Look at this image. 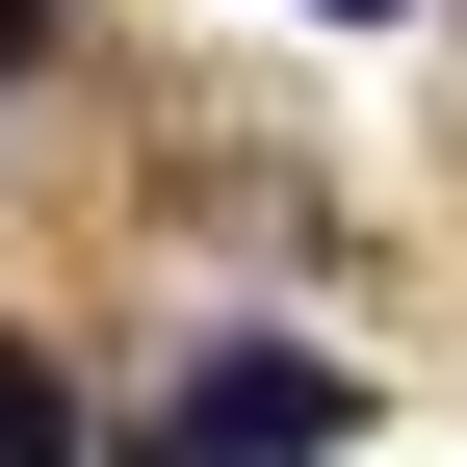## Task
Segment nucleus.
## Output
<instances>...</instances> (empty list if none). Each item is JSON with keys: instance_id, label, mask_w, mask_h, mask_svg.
<instances>
[{"instance_id": "obj_2", "label": "nucleus", "mask_w": 467, "mask_h": 467, "mask_svg": "<svg viewBox=\"0 0 467 467\" xmlns=\"http://www.w3.org/2000/svg\"><path fill=\"white\" fill-rule=\"evenodd\" d=\"M0 467H78V389H52L26 337H0Z\"/></svg>"}, {"instance_id": "obj_3", "label": "nucleus", "mask_w": 467, "mask_h": 467, "mask_svg": "<svg viewBox=\"0 0 467 467\" xmlns=\"http://www.w3.org/2000/svg\"><path fill=\"white\" fill-rule=\"evenodd\" d=\"M337 26H389V0H337Z\"/></svg>"}, {"instance_id": "obj_1", "label": "nucleus", "mask_w": 467, "mask_h": 467, "mask_svg": "<svg viewBox=\"0 0 467 467\" xmlns=\"http://www.w3.org/2000/svg\"><path fill=\"white\" fill-rule=\"evenodd\" d=\"M337 416H364V389H337L312 337H208V364L130 416V467H337Z\"/></svg>"}]
</instances>
